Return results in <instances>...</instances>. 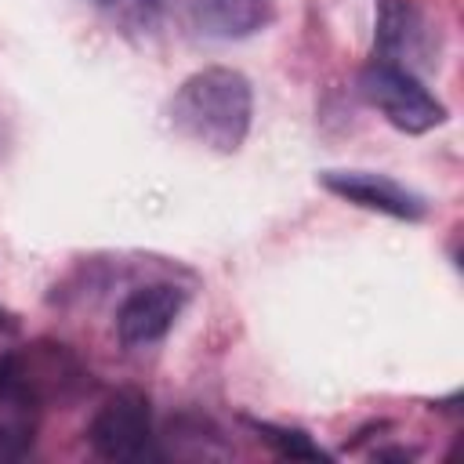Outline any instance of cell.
Returning <instances> with one entry per match:
<instances>
[{
  "mask_svg": "<svg viewBox=\"0 0 464 464\" xmlns=\"http://www.w3.org/2000/svg\"><path fill=\"white\" fill-rule=\"evenodd\" d=\"M167 116L170 127L192 145L232 156L243 149L254 123V87L232 65H207L181 80Z\"/></svg>",
  "mask_w": 464,
  "mask_h": 464,
  "instance_id": "6da1fadb",
  "label": "cell"
},
{
  "mask_svg": "<svg viewBox=\"0 0 464 464\" xmlns=\"http://www.w3.org/2000/svg\"><path fill=\"white\" fill-rule=\"evenodd\" d=\"M91 4L105 18L127 29H152L167 11V0H91Z\"/></svg>",
  "mask_w": 464,
  "mask_h": 464,
  "instance_id": "30bf717a",
  "label": "cell"
},
{
  "mask_svg": "<svg viewBox=\"0 0 464 464\" xmlns=\"http://www.w3.org/2000/svg\"><path fill=\"white\" fill-rule=\"evenodd\" d=\"M7 373H11V352H0V388H4Z\"/></svg>",
  "mask_w": 464,
  "mask_h": 464,
  "instance_id": "8fae6325",
  "label": "cell"
},
{
  "mask_svg": "<svg viewBox=\"0 0 464 464\" xmlns=\"http://www.w3.org/2000/svg\"><path fill=\"white\" fill-rule=\"evenodd\" d=\"M276 18V0H192V22L210 40H246Z\"/></svg>",
  "mask_w": 464,
  "mask_h": 464,
  "instance_id": "ba28073f",
  "label": "cell"
},
{
  "mask_svg": "<svg viewBox=\"0 0 464 464\" xmlns=\"http://www.w3.org/2000/svg\"><path fill=\"white\" fill-rule=\"evenodd\" d=\"M11 362H14L18 381L29 388V395L40 406H47L51 399H72L83 388V381L91 377L80 366V359L65 344H54V341H36L22 355L11 352Z\"/></svg>",
  "mask_w": 464,
  "mask_h": 464,
  "instance_id": "52a82bcc",
  "label": "cell"
},
{
  "mask_svg": "<svg viewBox=\"0 0 464 464\" xmlns=\"http://www.w3.org/2000/svg\"><path fill=\"white\" fill-rule=\"evenodd\" d=\"M246 428L254 431L257 442H265L276 457H286V460H330V453L312 442L308 431L301 428H286V424H272V420H257V417H243Z\"/></svg>",
  "mask_w": 464,
  "mask_h": 464,
  "instance_id": "9c48e42d",
  "label": "cell"
},
{
  "mask_svg": "<svg viewBox=\"0 0 464 464\" xmlns=\"http://www.w3.org/2000/svg\"><path fill=\"white\" fill-rule=\"evenodd\" d=\"M188 304V290L178 286V283H167V279H156V283H141L134 286L120 308H116V341L123 348H152L160 344L174 323L181 319Z\"/></svg>",
  "mask_w": 464,
  "mask_h": 464,
  "instance_id": "277c9868",
  "label": "cell"
},
{
  "mask_svg": "<svg viewBox=\"0 0 464 464\" xmlns=\"http://www.w3.org/2000/svg\"><path fill=\"white\" fill-rule=\"evenodd\" d=\"M152 402L141 388H116L91 417L87 442L94 457L127 464L152 453Z\"/></svg>",
  "mask_w": 464,
  "mask_h": 464,
  "instance_id": "3957f363",
  "label": "cell"
},
{
  "mask_svg": "<svg viewBox=\"0 0 464 464\" xmlns=\"http://www.w3.org/2000/svg\"><path fill=\"white\" fill-rule=\"evenodd\" d=\"M431 44H435V33L413 0H377L373 58H388L417 72V65L431 62Z\"/></svg>",
  "mask_w": 464,
  "mask_h": 464,
  "instance_id": "8992f818",
  "label": "cell"
},
{
  "mask_svg": "<svg viewBox=\"0 0 464 464\" xmlns=\"http://www.w3.org/2000/svg\"><path fill=\"white\" fill-rule=\"evenodd\" d=\"M319 185L352 207H362L395 221H420L428 214V199L417 188L377 170H319Z\"/></svg>",
  "mask_w": 464,
  "mask_h": 464,
  "instance_id": "5b68a950",
  "label": "cell"
},
{
  "mask_svg": "<svg viewBox=\"0 0 464 464\" xmlns=\"http://www.w3.org/2000/svg\"><path fill=\"white\" fill-rule=\"evenodd\" d=\"M362 98L402 134H428L446 123V105L424 87V80L388 58H370L359 69Z\"/></svg>",
  "mask_w": 464,
  "mask_h": 464,
  "instance_id": "7a4b0ae2",
  "label": "cell"
}]
</instances>
